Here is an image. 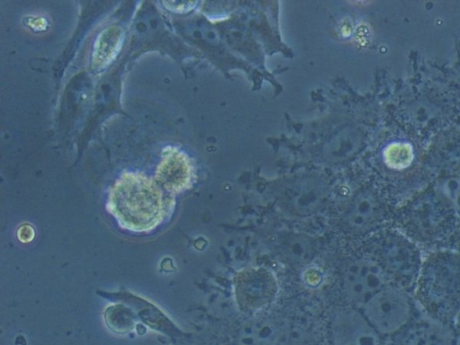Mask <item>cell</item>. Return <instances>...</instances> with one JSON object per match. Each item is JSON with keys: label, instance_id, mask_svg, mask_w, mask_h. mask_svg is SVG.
I'll list each match as a JSON object with an SVG mask.
<instances>
[{"label": "cell", "instance_id": "6da1fadb", "mask_svg": "<svg viewBox=\"0 0 460 345\" xmlns=\"http://www.w3.org/2000/svg\"><path fill=\"white\" fill-rule=\"evenodd\" d=\"M173 208V199L143 172H125L111 188L107 209L120 227L148 232L159 226Z\"/></svg>", "mask_w": 460, "mask_h": 345}, {"label": "cell", "instance_id": "7a4b0ae2", "mask_svg": "<svg viewBox=\"0 0 460 345\" xmlns=\"http://www.w3.org/2000/svg\"><path fill=\"white\" fill-rule=\"evenodd\" d=\"M414 294L434 318L449 321L460 312V252L438 250L424 260Z\"/></svg>", "mask_w": 460, "mask_h": 345}, {"label": "cell", "instance_id": "3957f363", "mask_svg": "<svg viewBox=\"0 0 460 345\" xmlns=\"http://www.w3.org/2000/svg\"><path fill=\"white\" fill-rule=\"evenodd\" d=\"M191 178L192 166L187 155L176 146L164 147L155 171L158 185L172 195L187 189Z\"/></svg>", "mask_w": 460, "mask_h": 345}, {"label": "cell", "instance_id": "277c9868", "mask_svg": "<svg viewBox=\"0 0 460 345\" xmlns=\"http://www.w3.org/2000/svg\"><path fill=\"white\" fill-rule=\"evenodd\" d=\"M379 319L389 329L402 325L409 318L411 302L409 292L396 286L385 287L377 297Z\"/></svg>", "mask_w": 460, "mask_h": 345}, {"label": "cell", "instance_id": "5b68a950", "mask_svg": "<svg viewBox=\"0 0 460 345\" xmlns=\"http://www.w3.org/2000/svg\"><path fill=\"white\" fill-rule=\"evenodd\" d=\"M122 40L121 30L117 27L105 29L98 37L93 59L94 66L103 67L116 56Z\"/></svg>", "mask_w": 460, "mask_h": 345}, {"label": "cell", "instance_id": "8992f818", "mask_svg": "<svg viewBox=\"0 0 460 345\" xmlns=\"http://www.w3.org/2000/svg\"><path fill=\"white\" fill-rule=\"evenodd\" d=\"M386 165L394 170H403L412 163L414 154L408 143L394 142L385 147L383 153Z\"/></svg>", "mask_w": 460, "mask_h": 345}, {"label": "cell", "instance_id": "52a82bcc", "mask_svg": "<svg viewBox=\"0 0 460 345\" xmlns=\"http://www.w3.org/2000/svg\"><path fill=\"white\" fill-rule=\"evenodd\" d=\"M35 235L34 228L29 224H23L20 226L17 230V238L22 243L31 242Z\"/></svg>", "mask_w": 460, "mask_h": 345}]
</instances>
